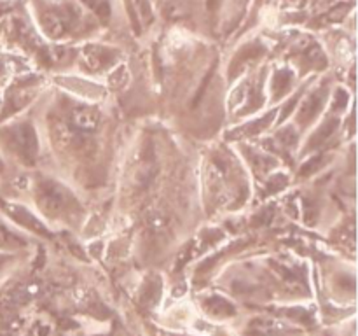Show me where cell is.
<instances>
[{
    "instance_id": "obj_1",
    "label": "cell",
    "mask_w": 358,
    "mask_h": 336,
    "mask_svg": "<svg viewBox=\"0 0 358 336\" xmlns=\"http://www.w3.org/2000/svg\"><path fill=\"white\" fill-rule=\"evenodd\" d=\"M72 121L77 128L84 130V132H91L98 126L100 122V115L94 108L91 107H77L76 111L72 112Z\"/></svg>"
},
{
    "instance_id": "obj_2",
    "label": "cell",
    "mask_w": 358,
    "mask_h": 336,
    "mask_svg": "<svg viewBox=\"0 0 358 336\" xmlns=\"http://www.w3.org/2000/svg\"><path fill=\"white\" fill-rule=\"evenodd\" d=\"M34 336H52V326L49 322H38L34 328Z\"/></svg>"
}]
</instances>
